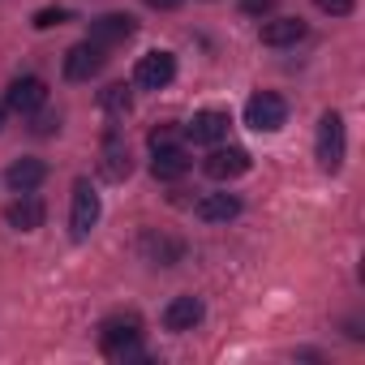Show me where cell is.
Here are the masks:
<instances>
[{
	"label": "cell",
	"mask_w": 365,
	"mask_h": 365,
	"mask_svg": "<svg viewBox=\"0 0 365 365\" xmlns=\"http://www.w3.org/2000/svg\"><path fill=\"white\" fill-rule=\"evenodd\" d=\"M99 348L112 361H138L142 356V318L138 314H112L99 327Z\"/></svg>",
	"instance_id": "1"
},
{
	"label": "cell",
	"mask_w": 365,
	"mask_h": 365,
	"mask_svg": "<svg viewBox=\"0 0 365 365\" xmlns=\"http://www.w3.org/2000/svg\"><path fill=\"white\" fill-rule=\"evenodd\" d=\"M103 52H108V48H99V43H91V39H86V43H73V48L65 52V78H69V82H91V78L103 69V61H108Z\"/></svg>",
	"instance_id": "7"
},
{
	"label": "cell",
	"mask_w": 365,
	"mask_h": 365,
	"mask_svg": "<svg viewBox=\"0 0 365 365\" xmlns=\"http://www.w3.org/2000/svg\"><path fill=\"white\" fill-rule=\"evenodd\" d=\"M202 318H207V305H202V297H172V301H168V309H163V327H168L172 335H185V331H194Z\"/></svg>",
	"instance_id": "9"
},
{
	"label": "cell",
	"mask_w": 365,
	"mask_h": 365,
	"mask_svg": "<svg viewBox=\"0 0 365 365\" xmlns=\"http://www.w3.org/2000/svg\"><path fill=\"white\" fill-rule=\"evenodd\" d=\"M146 142H150V150H159V146H172V142H176V125H155V129L146 133Z\"/></svg>",
	"instance_id": "21"
},
{
	"label": "cell",
	"mask_w": 365,
	"mask_h": 365,
	"mask_svg": "<svg viewBox=\"0 0 365 365\" xmlns=\"http://www.w3.org/2000/svg\"><path fill=\"white\" fill-rule=\"evenodd\" d=\"M142 250H146V254H150L159 267H172V262L180 258V245H176V241H168V237H155V232H146Z\"/></svg>",
	"instance_id": "19"
},
{
	"label": "cell",
	"mask_w": 365,
	"mask_h": 365,
	"mask_svg": "<svg viewBox=\"0 0 365 365\" xmlns=\"http://www.w3.org/2000/svg\"><path fill=\"white\" fill-rule=\"evenodd\" d=\"M258 39H262L267 48H292V43L305 39V22H301V18H271V22H262Z\"/></svg>",
	"instance_id": "15"
},
{
	"label": "cell",
	"mask_w": 365,
	"mask_h": 365,
	"mask_svg": "<svg viewBox=\"0 0 365 365\" xmlns=\"http://www.w3.org/2000/svg\"><path fill=\"white\" fill-rule=\"evenodd\" d=\"M348 155V133H344V116L339 112H322L318 120V168L322 172H339Z\"/></svg>",
	"instance_id": "3"
},
{
	"label": "cell",
	"mask_w": 365,
	"mask_h": 365,
	"mask_svg": "<svg viewBox=\"0 0 365 365\" xmlns=\"http://www.w3.org/2000/svg\"><path fill=\"white\" fill-rule=\"evenodd\" d=\"M146 5H150V9H180L185 0H146Z\"/></svg>",
	"instance_id": "25"
},
{
	"label": "cell",
	"mask_w": 365,
	"mask_h": 365,
	"mask_svg": "<svg viewBox=\"0 0 365 365\" xmlns=\"http://www.w3.org/2000/svg\"><path fill=\"white\" fill-rule=\"evenodd\" d=\"M43 103H48V82L35 78V73L31 78H14L9 91H5V108L18 112V116H35Z\"/></svg>",
	"instance_id": "6"
},
{
	"label": "cell",
	"mask_w": 365,
	"mask_h": 365,
	"mask_svg": "<svg viewBox=\"0 0 365 365\" xmlns=\"http://www.w3.org/2000/svg\"><path fill=\"white\" fill-rule=\"evenodd\" d=\"M99 108H103L108 116H125V112L133 108V95H129V86H125V82H112V86H103V91H99Z\"/></svg>",
	"instance_id": "18"
},
{
	"label": "cell",
	"mask_w": 365,
	"mask_h": 365,
	"mask_svg": "<svg viewBox=\"0 0 365 365\" xmlns=\"http://www.w3.org/2000/svg\"><path fill=\"white\" fill-rule=\"evenodd\" d=\"M314 5H318L322 14H331V18H348V14L356 9V0H314Z\"/></svg>",
	"instance_id": "22"
},
{
	"label": "cell",
	"mask_w": 365,
	"mask_h": 365,
	"mask_svg": "<svg viewBox=\"0 0 365 365\" xmlns=\"http://www.w3.org/2000/svg\"><path fill=\"white\" fill-rule=\"evenodd\" d=\"M99 172H103L108 180H125V176L133 172V155H129V146H125L120 133H108V142H103V159H99Z\"/></svg>",
	"instance_id": "14"
},
{
	"label": "cell",
	"mask_w": 365,
	"mask_h": 365,
	"mask_svg": "<svg viewBox=\"0 0 365 365\" xmlns=\"http://www.w3.org/2000/svg\"><path fill=\"white\" fill-rule=\"evenodd\" d=\"M65 22H73V9L56 5V9H39L31 26H35V31H52V26H65Z\"/></svg>",
	"instance_id": "20"
},
{
	"label": "cell",
	"mask_w": 365,
	"mask_h": 365,
	"mask_svg": "<svg viewBox=\"0 0 365 365\" xmlns=\"http://www.w3.org/2000/svg\"><path fill=\"white\" fill-rule=\"evenodd\" d=\"M202 172H207L211 180H237V176L250 172V150H241V146H215V150L207 155Z\"/></svg>",
	"instance_id": "8"
},
{
	"label": "cell",
	"mask_w": 365,
	"mask_h": 365,
	"mask_svg": "<svg viewBox=\"0 0 365 365\" xmlns=\"http://www.w3.org/2000/svg\"><path fill=\"white\" fill-rule=\"evenodd\" d=\"M228 112H220V108H207V112H194V120L185 125V138L190 142H198V146H215V142H224L228 138Z\"/></svg>",
	"instance_id": "10"
},
{
	"label": "cell",
	"mask_w": 365,
	"mask_h": 365,
	"mask_svg": "<svg viewBox=\"0 0 365 365\" xmlns=\"http://www.w3.org/2000/svg\"><path fill=\"white\" fill-rule=\"evenodd\" d=\"M194 215H198L202 224H228V220L241 215V198H237V194H207V198H198Z\"/></svg>",
	"instance_id": "16"
},
{
	"label": "cell",
	"mask_w": 365,
	"mask_h": 365,
	"mask_svg": "<svg viewBox=\"0 0 365 365\" xmlns=\"http://www.w3.org/2000/svg\"><path fill=\"white\" fill-rule=\"evenodd\" d=\"M172 78H176V56L172 52H146L133 65V86H142V91H163Z\"/></svg>",
	"instance_id": "5"
},
{
	"label": "cell",
	"mask_w": 365,
	"mask_h": 365,
	"mask_svg": "<svg viewBox=\"0 0 365 365\" xmlns=\"http://www.w3.org/2000/svg\"><path fill=\"white\" fill-rule=\"evenodd\" d=\"M0 129H5V103H0Z\"/></svg>",
	"instance_id": "26"
},
{
	"label": "cell",
	"mask_w": 365,
	"mask_h": 365,
	"mask_svg": "<svg viewBox=\"0 0 365 365\" xmlns=\"http://www.w3.org/2000/svg\"><path fill=\"white\" fill-rule=\"evenodd\" d=\"M99 194H95V185L91 180H78L73 185V207H69V237L73 241H86L91 232H95V224H99Z\"/></svg>",
	"instance_id": "4"
},
{
	"label": "cell",
	"mask_w": 365,
	"mask_h": 365,
	"mask_svg": "<svg viewBox=\"0 0 365 365\" xmlns=\"http://www.w3.org/2000/svg\"><path fill=\"white\" fill-rule=\"evenodd\" d=\"M5 220H9V228H18V232H35V228H43L48 207H43L35 194H22L18 202H9V207H5Z\"/></svg>",
	"instance_id": "13"
},
{
	"label": "cell",
	"mask_w": 365,
	"mask_h": 365,
	"mask_svg": "<svg viewBox=\"0 0 365 365\" xmlns=\"http://www.w3.org/2000/svg\"><path fill=\"white\" fill-rule=\"evenodd\" d=\"M61 129V116H39L35 120V133H56Z\"/></svg>",
	"instance_id": "24"
},
{
	"label": "cell",
	"mask_w": 365,
	"mask_h": 365,
	"mask_svg": "<svg viewBox=\"0 0 365 365\" xmlns=\"http://www.w3.org/2000/svg\"><path fill=\"white\" fill-rule=\"evenodd\" d=\"M271 9H275V0H241V14H250V18H262Z\"/></svg>",
	"instance_id": "23"
},
{
	"label": "cell",
	"mask_w": 365,
	"mask_h": 365,
	"mask_svg": "<svg viewBox=\"0 0 365 365\" xmlns=\"http://www.w3.org/2000/svg\"><path fill=\"white\" fill-rule=\"evenodd\" d=\"M194 168V159H190V150L185 146H159L155 150V159H150V172H155V180H180Z\"/></svg>",
	"instance_id": "12"
},
{
	"label": "cell",
	"mask_w": 365,
	"mask_h": 365,
	"mask_svg": "<svg viewBox=\"0 0 365 365\" xmlns=\"http://www.w3.org/2000/svg\"><path fill=\"white\" fill-rule=\"evenodd\" d=\"M133 31H138V22H133L129 14H103V18H95V22H91V43L112 48V43L133 39Z\"/></svg>",
	"instance_id": "11"
},
{
	"label": "cell",
	"mask_w": 365,
	"mask_h": 365,
	"mask_svg": "<svg viewBox=\"0 0 365 365\" xmlns=\"http://www.w3.org/2000/svg\"><path fill=\"white\" fill-rule=\"evenodd\" d=\"M245 125H250L254 133H279V129L288 125V103H284V95H275V91L250 95V103H245Z\"/></svg>",
	"instance_id": "2"
},
{
	"label": "cell",
	"mask_w": 365,
	"mask_h": 365,
	"mask_svg": "<svg viewBox=\"0 0 365 365\" xmlns=\"http://www.w3.org/2000/svg\"><path fill=\"white\" fill-rule=\"evenodd\" d=\"M5 180H9L18 194H35L43 180H48V163L43 159H18V163H9Z\"/></svg>",
	"instance_id": "17"
}]
</instances>
